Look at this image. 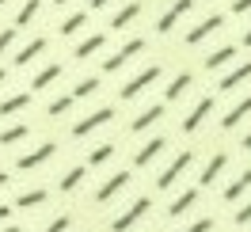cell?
<instances>
[{
  "label": "cell",
  "instance_id": "cell-1",
  "mask_svg": "<svg viewBox=\"0 0 251 232\" xmlns=\"http://www.w3.org/2000/svg\"><path fill=\"white\" fill-rule=\"evenodd\" d=\"M160 77H164V69H160V65H145L137 77H129V80L122 84V92H118V95H122V99H137V95H141L145 88H152Z\"/></svg>",
  "mask_w": 251,
  "mask_h": 232
},
{
  "label": "cell",
  "instance_id": "cell-2",
  "mask_svg": "<svg viewBox=\"0 0 251 232\" xmlns=\"http://www.w3.org/2000/svg\"><path fill=\"white\" fill-rule=\"evenodd\" d=\"M190 164H194V153H190V149H183V153L175 156V160L168 164V168L160 171L156 186H160V190H172V186H175V183H179V179H183V175L190 171Z\"/></svg>",
  "mask_w": 251,
  "mask_h": 232
},
{
  "label": "cell",
  "instance_id": "cell-3",
  "mask_svg": "<svg viewBox=\"0 0 251 232\" xmlns=\"http://www.w3.org/2000/svg\"><path fill=\"white\" fill-rule=\"evenodd\" d=\"M149 209H152V198H137L129 209H126V213H118L114 221H110V232H129L145 213H149Z\"/></svg>",
  "mask_w": 251,
  "mask_h": 232
},
{
  "label": "cell",
  "instance_id": "cell-4",
  "mask_svg": "<svg viewBox=\"0 0 251 232\" xmlns=\"http://www.w3.org/2000/svg\"><path fill=\"white\" fill-rule=\"evenodd\" d=\"M107 122H114V107H99V110L84 114V118L73 126V137H88L92 129H99V126H107Z\"/></svg>",
  "mask_w": 251,
  "mask_h": 232
},
{
  "label": "cell",
  "instance_id": "cell-5",
  "mask_svg": "<svg viewBox=\"0 0 251 232\" xmlns=\"http://www.w3.org/2000/svg\"><path fill=\"white\" fill-rule=\"evenodd\" d=\"M141 50H145V38H129L118 53H110L107 61H103V73H118V69H126V65H129V57H137Z\"/></svg>",
  "mask_w": 251,
  "mask_h": 232
},
{
  "label": "cell",
  "instance_id": "cell-6",
  "mask_svg": "<svg viewBox=\"0 0 251 232\" xmlns=\"http://www.w3.org/2000/svg\"><path fill=\"white\" fill-rule=\"evenodd\" d=\"M221 27H225V16H217V12H213V16H205L202 23H194V27L187 31V46H202L205 38H209L213 31H221Z\"/></svg>",
  "mask_w": 251,
  "mask_h": 232
},
{
  "label": "cell",
  "instance_id": "cell-7",
  "mask_svg": "<svg viewBox=\"0 0 251 232\" xmlns=\"http://www.w3.org/2000/svg\"><path fill=\"white\" fill-rule=\"evenodd\" d=\"M209 114H213V95H205V99H198V103L190 107V114L183 118V133H198Z\"/></svg>",
  "mask_w": 251,
  "mask_h": 232
},
{
  "label": "cell",
  "instance_id": "cell-8",
  "mask_svg": "<svg viewBox=\"0 0 251 232\" xmlns=\"http://www.w3.org/2000/svg\"><path fill=\"white\" fill-rule=\"evenodd\" d=\"M53 153H57V145H53V141H42L38 149H31L27 156H19V160H16V168H19V171H34V168H42V164H46Z\"/></svg>",
  "mask_w": 251,
  "mask_h": 232
},
{
  "label": "cell",
  "instance_id": "cell-9",
  "mask_svg": "<svg viewBox=\"0 0 251 232\" xmlns=\"http://www.w3.org/2000/svg\"><path fill=\"white\" fill-rule=\"evenodd\" d=\"M190 8H194V0H172V8H168V12L160 16L156 31H160V34H172V31H175V23H179V19L187 16Z\"/></svg>",
  "mask_w": 251,
  "mask_h": 232
},
{
  "label": "cell",
  "instance_id": "cell-10",
  "mask_svg": "<svg viewBox=\"0 0 251 232\" xmlns=\"http://www.w3.org/2000/svg\"><path fill=\"white\" fill-rule=\"evenodd\" d=\"M126 186H129V171H114V175H110L107 183H103L99 190H95V202H99V206H107V202L114 198V194H122Z\"/></svg>",
  "mask_w": 251,
  "mask_h": 232
},
{
  "label": "cell",
  "instance_id": "cell-11",
  "mask_svg": "<svg viewBox=\"0 0 251 232\" xmlns=\"http://www.w3.org/2000/svg\"><path fill=\"white\" fill-rule=\"evenodd\" d=\"M164 149H168V141H164V137L145 141L141 149H137V156H133V168H149V164H152V160H156V156L164 153Z\"/></svg>",
  "mask_w": 251,
  "mask_h": 232
},
{
  "label": "cell",
  "instance_id": "cell-12",
  "mask_svg": "<svg viewBox=\"0 0 251 232\" xmlns=\"http://www.w3.org/2000/svg\"><path fill=\"white\" fill-rule=\"evenodd\" d=\"M103 46H107V34H88V38H80V42H76L73 57H76V61H88V57H95Z\"/></svg>",
  "mask_w": 251,
  "mask_h": 232
},
{
  "label": "cell",
  "instance_id": "cell-13",
  "mask_svg": "<svg viewBox=\"0 0 251 232\" xmlns=\"http://www.w3.org/2000/svg\"><path fill=\"white\" fill-rule=\"evenodd\" d=\"M248 114H251V95H244V99H240L232 110H225V118H221V129H236V126L244 122Z\"/></svg>",
  "mask_w": 251,
  "mask_h": 232
},
{
  "label": "cell",
  "instance_id": "cell-14",
  "mask_svg": "<svg viewBox=\"0 0 251 232\" xmlns=\"http://www.w3.org/2000/svg\"><path fill=\"white\" fill-rule=\"evenodd\" d=\"M160 118H164V107H160V103H152V107H145L141 114L133 118V126H129V129H133V133H145V129H152Z\"/></svg>",
  "mask_w": 251,
  "mask_h": 232
},
{
  "label": "cell",
  "instance_id": "cell-15",
  "mask_svg": "<svg viewBox=\"0 0 251 232\" xmlns=\"http://www.w3.org/2000/svg\"><path fill=\"white\" fill-rule=\"evenodd\" d=\"M225 168H228V156H225V153H213V156H209V164L202 168V175H198V186H209Z\"/></svg>",
  "mask_w": 251,
  "mask_h": 232
},
{
  "label": "cell",
  "instance_id": "cell-16",
  "mask_svg": "<svg viewBox=\"0 0 251 232\" xmlns=\"http://www.w3.org/2000/svg\"><path fill=\"white\" fill-rule=\"evenodd\" d=\"M251 80V61H244V65H236L228 77H221V92H236L240 84H248Z\"/></svg>",
  "mask_w": 251,
  "mask_h": 232
},
{
  "label": "cell",
  "instance_id": "cell-17",
  "mask_svg": "<svg viewBox=\"0 0 251 232\" xmlns=\"http://www.w3.org/2000/svg\"><path fill=\"white\" fill-rule=\"evenodd\" d=\"M248 186H251V168H244V171L232 179V183L225 186V202H240L244 194H248Z\"/></svg>",
  "mask_w": 251,
  "mask_h": 232
},
{
  "label": "cell",
  "instance_id": "cell-18",
  "mask_svg": "<svg viewBox=\"0 0 251 232\" xmlns=\"http://www.w3.org/2000/svg\"><path fill=\"white\" fill-rule=\"evenodd\" d=\"M31 92H19V95H8V99H0V118H8V114H19L23 107H31Z\"/></svg>",
  "mask_w": 251,
  "mask_h": 232
},
{
  "label": "cell",
  "instance_id": "cell-19",
  "mask_svg": "<svg viewBox=\"0 0 251 232\" xmlns=\"http://www.w3.org/2000/svg\"><path fill=\"white\" fill-rule=\"evenodd\" d=\"M42 50H46V38H42V34H38V38H31V42H27V46L19 50L16 57H12V61L16 65H31L34 57H38V53H42Z\"/></svg>",
  "mask_w": 251,
  "mask_h": 232
},
{
  "label": "cell",
  "instance_id": "cell-20",
  "mask_svg": "<svg viewBox=\"0 0 251 232\" xmlns=\"http://www.w3.org/2000/svg\"><path fill=\"white\" fill-rule=\"evenodd\" d=\"M194 202H198V186L183 190V194H179V198H175L172 206H168V217H183V213L190 209V206H194Z\"/></svg>",
  "mask_w": 251,
  "mask_h": 232
},
{
  "label": "cell",
  "instance_id": "cell-21",
  "mask_svg": "<svg viewBox=\"0 0 251 232\" xmlns=\"http://www.w3.org/2000/svg\"><path fill=\"white\" fill-rule=\"evenodd\" d=\"M137 16H141V4H126V8H118V12L110 16V27H114V31H122V27H129Z\"/></svg>",
  "mask_w": 251,
  "mask_h": 232
},
{
  "label": "cell",
  "instance_id": "cell-22",
  "mask_svg": "<svg viewBox=\"0 0 251 232\" xmlns=\"http://www.w3.org/2000/svg\"><path fill=\"white\" fill-rule=\"evenodd\" d=\"M190 84H194V77H190V73H179V77H175L172 84H168V92H164V99H168V103H175V99H183V92H187Z\"/></svg>",
  "mask_w": 251,
  "mask_h": 232
},
{
  "label": "cell",
  "instance_id": "cell-23",
  "mask_svg": "<svg viewBox=\"0 0 251 232\" xmlns=\"http://www.w3.org/2000/svg\"><path fill=\"white\" fill-rule=\"evenodd\" d=\"M232 57H236V46H221V50H213V53L205 57V69H209V73H213V69H225Z\"/></svg>",
  "mask_w": 251,
  "mask_h": 232
},
{
  "label": "cell",
  "instance_id": "cell-24",
  "mask_svg": "<svg viewBox=\"0 0 251 232\" xmlns=\"http://www.w3.org/2000/svg\"><path fill=\"white\" fill-rule=\"evenodd\" d=\"M57 77H61V65H46V69H42V73L31 80V92H42V88H50Z\"/></svg>",
  "mask_w": 251,
  "mask_h": 232
},
{
  "label": "cell",
  "instance_id": "cell-25",
  "mask_svg": "<svg viewBox=\"0 0 251 232\" xmlns=\"http://www.w3.org/2000/svg\"><path fill=\"white\" fill-rule=\"evenodd\" d=\"M46 198H50L46 190H42V186H34V190H23V194H19L16 206H19V209H34V206H42Z\"/></svg>",
  "mask_w": 251,
  "mask_h": 232
},
{
  "label": "cell",
  "instance_id": "cell-26",
  "mask_svg": "<svg viewBox=\"0 0 251 232\" xmlns=\"http://www.w3.org/2000/svg\"><path fill=\"white\" fill-rule=\"evenodd\" d=\"M84 175H88V168H69L61 175V190H65V194H73V190L84 183Z\"/></svg>",
  "mask_w": 251,
  "mask_h": 232
},
{
  "label": "cell",
  "instance_id": "cell-27",
  "mask_svg": "<svg viewBox=\"0 0 251 232\" xmlns=\"http://www.w3.org/2000/svg\"><path fill=\"white\" fill-rule=\"evenodd\" d=\"M38 8H42V0H27V4L19 8V16H16V31H19V27H31V19L38 16Z\"/></svg>",
  "mask_w": 251,
  "mask_h": 232
},
{
  "label": "cell",
  "instance_id": "cell-28",
  "mask_svg": "<svg viewBox=\"0 0 251 232\" xmlns=\"http://www.w3.org/2000/svg\"><path fill=\"white\" fill-rule=\"evenodd\" d=\"M27 133H31V126H8V129H0V145H19Z\"/></svg>",
  "mask_w": 251,
  "mask_h": 232
},
{
  "label": "cell",
  "instance_id": "cell-29",
  "mask_svg": "<svg viewBox=\"0 0 251 232\" xmlns=\"http://www.w3.org/2000/svg\"><path fill=\"white\" fill-rule=\"evenodd\" d=\"M73 103H76L73 95H57V99H50L46 114H50V118H61V114H69V107H73Z\"/></svg>",
  "mask_w": 251,
  "mask_h": 232
},
{
  "label": "cell",
  "instance_id": "cell-30",
  "mask_svg": "<svg viewBox=\"0 0 251 232\" xmlns=\"http://www.w3.org/2000/svg\"><path fill=\"white\" fill-rule=\"evenodd\" d=\"M95 92H99V77H84L76 88H73V99H88V95H95Z\"/></svg>",
  "mask_w": 251,
  "mask_h": 232
},
{
  "label": "cell",
  "instance_id": "cell-31",
  "mask_svg": "<svg viewBox=\"0 0 251 232\" xmlns=\"http://www.w3.org/2000/svg\"><path fill=\"white\" fill-rule=\"evenodd\" d=\"M110 156H114V145H99V149H92V153H88V168H99V164H107Z\"/></svg>",
  "mask_w": 251,
  "mask_h": 232
},
{
  "label": "cell",
  "instance_id": "cell-32",
  "mask_svg": "<svg viewBox=\"0 0 251 232\" xmlns=\"http://www.w3.org/2000/svg\"><path fill=\"white\" fill-rule=\"evenodd\" d=\"M88 16H92V12H73V16H69V19L61 23V34H76L80 27L88 23Z\"/></svg>",
  "mask_w": 251,
  "mask_h": 232
},
{
  "label": "cell",
  "instance_id": "cell-33",
  "mask_svg": "<svg viewBox=\"0 0 251 232\" xmlns=\"http://www.w3.org/2000/svg\"><path fill=\"white\" fill-rule=\"evenodd\" d=\"M236 225H240V229H244V225H251V198L244 202V206H240V209H236V217H232Z\"/></svg>",
  "mask_w": 251,
  "mask_h": 232
},
{
  "label": "cell",
  "instance_id": "cell-34",
  "mask_svg": "<svg viewBox=\"0 0 251 232\" xmlns=\"http://www.w3.org/2000/svg\"><path fill=\"white\" fill-rule=\"evenodd\" d=\"M69 225H73V217H53V221H50V225H46V232H69Z\"/></svg>",
  "mask_w": 251,
  "mask_h": 232
},
{
  "label": "cell",
  "instance_id": "cell-35",
  "mask_svg": "<svg viewBox=\"0 0 251 232\" xmlns=\"http://www.w3.org/2000/svg\"><path fill=\"white\" fill-rule=\"evenodd\" d=\"M12 42H16V27L0 31V53H8V50H12Z\"/></svg>",
  "mask_w": 251,
  "mask_h": 232
},
{
  "label": "cell",
  "instance_id": "cell-36",
  "mask_svg": "<svg viewBox=\"0 0 251 232\" xmlns=\"http://www.w3.org/2000/svg\"><path fill=\"white\" fill-rule=\"evenodd\" d=\"M213 229V217H202V221H194L190 229H183V232H209Z\"/></svg>",
  "mask_w": 251,
  "mask_h": 232
},
{
  "label": "cell",
  "instance_id": "cell-37",
  "mask_svg": "<svg viewBox=\"0 0 251 232\" xmlns=\"http://www.w3.org/2000/svg\"><path fill=\"white\" fill-rule=\"evenodd\" d=\"M251 12V0H232V16H248Z\"/></svg>",
  "mask_w": 251,
  "mask_h": 232
},
{
  "label": "cell",
  "instance_id": "cell-38",
  "mask_svg": "<svg viewBox=\"0 0 251 232\" xmlns=\"http://www.w3.org/2000/svg\"><path fill=\"white\" fill-rule=\"evenodd\" d=\"M12 217V206H0V221H8Z\"/></svg>",
  "mask_w": 251,
  "mask_h": 232
},
{
  "label": "cell",
  "instance_id": "cell-39",
  "mask_svg": "<svg viewBox=\"0 0 251 232\" xmlns=\"http://www.w3.org/2000/svg\"><path fill=\"white\" fill-rule=\"evenodd\" d=\"M240 42H244V46H251V27L244 31V38H240Z\"/></svg>",
  "mask_w": 251,
  "mask_h": 232
},
{
  "label": "cell",
  "instance_id": "cell-40",
  "mask_svg": "<svg viewBox=\"0 0 251 232\" xmlns=\"http://www.w3.org/2000/svg\"><path fill=\"white\" fill-rule=\"evenodd\" d=\"M110 0H92V8H107Z\"/></svg>",
  "mask_w": 251,
  "mask_h": 232
},
{
  "label": "cell",
  "instance_id": "cell-41",
  "mask_svg": "<svg viewBox=\"0 0 251 232\" xmlns=\"http://www.w3.org/2000/svg\"><path fill=\"white\" fill-rule=\"evenodd\" d=\"M244 149H251V129H248V133H244Z\"/></svg>",
  "mask_w": 251,
  "mask_h": 232
},
{
  "label": "cell",
  "instance_id": "cell-42",
  "mask_svg": "<svg viewBox=\"0 0 251 232\" xmlns=\"http://www.w3.org/2000/svg\"><path fill=\"white\" fill-rule=\"evenodd\" d=\"M0 186H8V171H0Z\"/></svg>",
  "mask_w": 251,
  "mask_h": 232
},
{
  "label": "cell",
  "instance_id": "cell-43",
  "mask_svg": "<svg viewBox=\"0 0 251 232\" xmlns=\"http://www.w3.org/2000/svg\"><path fill=\"white\" fill-rule=\"evenodd\" d=\"M4 80H8V69H0V84H4Z\"/></svg>",
  "mask_w": 251,
  "mask_h": 232
},
{
  "label": "cell",
  "instance_id": "cell-44",
  "mask_svg": "<svg viewBox=\"0 0 251 232\" xmlns=\"http://www.w3.org/2000/svg\"><path fill=\"white\" fill-rule=\"evenodd\" d=\"M0 232H19V229H16V225H8V229H0Z\"/></svg>",
  "mask_w": 251,
  "mask_h": 232
},
{
  "label": "cell",
  "instance_id": "cell-45",
  "mask_svg": "<svg viewBox=\"0 0 251 232\" xmlns=\"http://www.w3.org/2000/svg\"><path fill=\"white\" fill-rule=\"evenodd\" d=\"M53 4H69V0H53Z\"/></svg>",
  "mask_w": 251,
  "mask_h": 232
},
{
  "label": "cell",
  "instance_id": "cell-46",
  "mask_svg": "<svg viewBox=\"0 0 251 232\" xmlns=\"http://www.w3.org/2000/svg\"><path fill=\"white\" fill-rule=\"evenodd\" d=\"M4 4H8V0H0V8H4Z\"/></svg>",
  "mask_w": 251,
  "mask_h": 232
}]
</instances>
